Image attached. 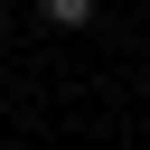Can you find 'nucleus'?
<instances>
[{"label":"nucleus","instance_id":"f257e3e1","mask_svg":"<svg viewBox=\"0 0 150 150\" xmlns=\"http://www.w3.org/2000/svg\"><path fill=\"white\" fill-rule=\"evenodd\" d=\"M38 9H47V19H56V28H84V19H94V9H103V0H38Z\"/></svg>","mask_w":150,"mask_h":150}]
</instances>
